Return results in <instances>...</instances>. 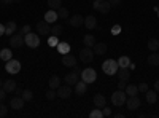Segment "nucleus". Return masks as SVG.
<instances>
[{
    "mask_svg": "<svg viewBox=\"0 0 159 118\" xmlns=\"http://www.w3.org/2000/svg\"><path fill=\"white\" fill-rule=\"evenodd\" d=\"M48 83H49V88H51V89H57V88L61 86V78H59L57 75H52V77L49 78Z\"/></svg>",
    "mask_w": 159,
    "mask_h": 118,
    "instance_id": "26",
    "label": "nucleus"
},
{
    "mask_svg": "<svg viewBox=\"0 0 159 118\" xmlns=\"http://www.w3.org/2000/svg\"><path fill=\"white\" fill-rule=\"evenodd\" d=\"M118 69H119V65H118V61H115V59H105L102 64V70L107 75H115L118 72Z\"/></svg>",
    "mask_w": 159,
    "mask_h": 118,
    "instance_id": "2",
    "label": "nucleus"
},
{
    "mask_svg": "<svg viewBox=\"0 0 159 118\" xmlns=\"http://www.w3.org/2000/svg\"><path fill=\"white\" fill-rule=\"evenodd\" d=\"M154 11H156V16H157V18H159V8H157V7H156V8H154Z\"/></svg>",
    "mask_w": 159,
    "mask_h": 118,
    "instance_id": "53",
    "label": "nucleus"
},
{
    "mask_svg": "<svg viewBox=\"0 0 159 118\" xmlns=\"http://www.w3.org/2000/svg\"><path fill=\"white\" fill-rule=\"evenodd\" d=\"M111 34H113V35H118V34H121V26H119V24L113 26V27H111Z\"/></svg>",
    "mask_w": 159,
    "mask_h": 118,
    "instance_id": "42",
    "label": "nucleus"
},
{
    "mask_svg": "<svg viewBox=\"0 0 159 118\" xmlns=\"http://www.w3.org/2000/svg\"><path fill=\"white\" fill-rule=\"evenodd\" d=\"M94 106L99 107V109H103L105 106H107V99H105L103 94H96L94 96Z\"/></svg>",
    "mask_w": 159,
    "mask_h": 118,
    "instance_id": "24",
    "label": "nucleus"
},
{
    "mask_svg": "<svg viewBox=\"0 0 159 118\" xmlns=\"http://www.w3.org/2000/svg\"><path fill=\"white\" fill-rule=\"evenodd\" d=\"M108 3L111 5V8H118L121 7V0H108Z\"/></svg>",
    "mask_w": 159,
    "mask_h": 118,
    "instance_id": "43",
    "label": "nucleus"
},
{
    "mask_svg": "<svg viewBox=\"0 0 159 118\" xmlns=\"http://www.w3.org/2000/svg\"><path fill=\"white\" fill-rule=\"evenodd\" d=\"M148 48L151 51H157L159 50V40H157V38H150V40H148Z\"/></svg>",
    "mask_w": 159,
    "mask_h": 118,
    "instance_id": "34",
    "label": "nucleus"
},
{
    "mask_svg": "<svg viewBox=\"0 0 159 118\" xmlns=\"http://www.w3.org/2000/svg\"><path fill=\"white\" fill-rule=\"evenodd\" d=\"M24 99L21 97V96H15L11 101H10V107L13 109V110H21L22 107H24Z\"/></svg>",
    "mask_w": 159,
    "mask_h": 118,
    "instance_id": "14",
    "label": "nucleus"
},
{
    "mask_svg": "<svg viewBox=\"0 0 159 118\" xmlns=\"http://www.w3.org/2000/svg\"><path fill=\"white\" fill-rule=\"evenodd\" d=\"M126 85H127V82L119 80V82H118V89H126Z\"/></svg>",
    "mask_w": 159,
    "mask_h": 118,
    "instance_id": "46",
    "label": "nucleus"
},
{
    "mask_svg": "<svg viewBox=\"0 0 159 118\" xmlns=\"http://www.w3.org/2000/svg\"><path fill=\"white\" fill-rule=\"evenodd\" d=\"M83 43L86 45V46H89V48H92L96 45V37L94 35H91V34H88V35H84V38H83Z\"/></svg>",
    "mask_w": 159,
    "mask_h": 118,
    "instance_id": "28",
    "label": "nucleus"
},
{
    "mask_svg": "<svg viewBox=\"0 0 159 118\" xmlns=\"http://www.w3.org/2000/svg\"><path fill=\"white\" fill-rule=\"evenodd\" d=\"M62 64L65 65V67H75V65H76V58L72 56L70 53L69 54H64L62 56Z\"/></svg>",
    "mask_w": 159,
    "mask_h": 118,
    "instance_id": "19",
    "label": "nucleus"
},
{
    "mask_svg": "<svg viewBox=\"0 0 159 118\" xmlns=\"http://www.w3.org/2000/svg\"><path fill=\"white\" fill-rule=\"evenodd\" d=\"M15 2H22V0H15Z\"/></svg>",
    "mask_w": 159,
    "mask_h": 118,
    "instance_id": "55",
    "label": "nucleus"
},
{
    "mask_svg": "<svg viewBox=\"0 0 159 118\" xmlns=\"http://www.w3.org/2000/svg\"><path fill=\"white\" fill-rule=\"evenodd\" d=\"M46 5L49 7V10H57L62 7V0H48Z\"/></svg>",
    "mask_w": 159,
    "mask_h": 118,
    "instance_id": "33",
    "label": "nucleus"
},
{
    "mask_svg": "<svg viewBox=\"0 0 159 118\" xmlns=\"http://www.w3.org/2000/svg\"><path fill=\"white\" fill-rule=\"evenodd\" d=\"M2 88L7 91V93H15V89L18 88V85H16V82H15V80H5Z\"/></svg>",
    "mask_w": 159,
    "mask_h": 118,
    "instance_id": "23",
    "label": "nucleus"
},
{
    "mask_svg": "<svg viewBox=\"0 0 159 118\" xmlns=\"http://www.w3.org/2000/svg\"><path fill=\"white\" fill-rule=\"evenodd\" d=\"M69 24L72 26V27H81V26L84 24V18H83L81 15L70 16V18H69Z\"/></svg>",
    "mask_w": 159,
    "mask_h": 118,
    "instance_id": "15",
    "label": "nucleus"
},
{
    "mask_svg": "<svg viewBox=\"0 0 159 118\" xmlns=\"http://www.w3.org/2000/svg\"><path fill=\"white\" fill-rule=\"evenodd\" d=\"M145 99H147L148 104H154L157 101V93L154 89H148L147 93H145Z\"/></svg>",
    "mask_w": 159,
    "mask_h": 118,
    "instance_id": "25",
    "label": "nucleus"
},
{
    "mask_svg": "<svg viewBox=\"0 0 159 118\" xmlns=\"http://www.w3.org/2000/svg\"><path fill=\"white\" fill-rule=\"evenodd\" d=\"M118 65L119 67H129L130 65V58L129 56H119L118 58Z\"/></svg>",
    "mask_w": 159,
    "mask_h": 118,
    "instance_id": "30",
    "label": "nucleus"
},
{
    "mask_svg": "<svg viewBox=\"0 0 159 118\" xmlns=\"http://www.w3.org/2000/svg\"><path fill=\"white\" fill-rule=\"evenodd\" d=\"M19 32H21V34H24V35H25V34H29V32H30V26H29V24H25V26H22V27H21V31H19Z\"/></svg>",
    "mask_w": 159,
    "mask_h": 118,
    "instance_id": "45",
    "label": "nucleus"
},
{
    "mask_svg": "<svg viewBox=\"0 0 159 118\" xmlns=\"http://www.w3.org/2000/svg\"><path fill=\"white\" fill-rule=\"evenodd\" d=\"M15 93H16V96H21V94H22V89H21V88H16Z\"/></svg>",
    "mask_w": 159,
    "mask_h": 118,
    "instance_id": "51",
    "label": "nucleus"
},
{
    "mask_svg": "<svg viewBox=\"0 0 159 118\" xmlns=\"http://www.w3.org/2000/svg\"><path fill=\"white\" fill-rule=\"evenodd\" d=\"M5 96H7V91H5L3 88H0V102L5 99Z\"/></svg>",
    "mask_w": 159,
    "mask_h": 118,
    "instance_id": "47",
    "label": "nucleus"
},
{
    "mask_svg": "<svg viewBox=\"0 0 159 118\" xmlns=\"http://www.w3.org/2000/svg\"><path fill=\"white\" fill-rule=\"evenodd\" d=\"M56 11H57V16H59V19H67V18H69V10H67V8L61 7V8H57Z\"/></svg>",
    "mask_w": 159,
    "mask_h": 118,
    "instance_id": "35",
    "label": "nucleus"
},
{
    "mask_svg": "<svg viewBox=\"0 0 159 118\" xmlns=\"http://www.w3.org/2000/svg\"><path fill=\"white\" fill-rule=\"evenodd\" d=\"M22 45H25V43H24V34L15 32V34L10 37V46H11V48H21Z\"/></svg>",
    "mask_w": 159,
    "mask_h": 118,
    "instance_id": "9",
    "label": "nucleus"
},
{
    "mask_svg": "<svg viewBox=\"0 0 159 118\" xmlns=\"http://www.w3.org/2000/svg\"><path fill=\"white\" fill-rule=\"evenodd\" d=\"M11 56H13V53H11V50H10V48H3L2 51H0V59H3L5 62L10 61Z\"/></svg>",
    "mask_w": 159,
    "mask_h": 118,
    "instance_id": "31",
    "label": "nucleus"
},
{
    "mask_svg": "<svg viewBox=\"0 0 159 118\" xmlns=\"http://www.w3.org/2000/svg\"><path fill=\"white\" fill-rule=\"evenodd\" d=\"M86 91H88V83H84L83 80H81V82L78 80V82L75 83V93H76L78 96H84Z\"/></svg>",
    "mask_w": 159,
    "mask_h": 118,
    "instance_id": "18",
    "label": "nucleus"
},
{
    "mask_svg": "<svg viewBox=\"0 0 159 118\" xmlns=\"http://www.w3.org/2000/svg\"><path fill=\"white\" fill-rule=\"evenodd\" d=\"M89 116L91 118H103V113H102V109H94V110H92L91 113H89Z\"/></svg>",
    "mask_w": 159,
    "mask_h": 118,
    "instance_id": "38",
    "label": "nucleus"
},
{
    "mask_svg": "<svg viewBox=\"0 0 159 118\" xmlns=\"http://www.w3.org/2000/svg\"><path fill=\"white\" fill-rule=\"evenodd\" d=\"M16 31H18V27H16V22H15V21H8V22L5 24V35L11 37Z\"/></svg>",
    "mask_w": 159,
    "mask_h": 118,
    "instance_id": "22",
    "label": "nucleus"
},
{
    "mask_svg": "<svg viewBox=\"0 0 159 118\" xmlns=\"http://www.w3.org/2000/svg\"><path fill=\"white\" fill-rule=\"evenodd\" d=\"M24 43L27 45L29 48H38V45H40V35L34 34V32L25 34L24 35Z\"/></svg>",
    "mask_w": 159,
    "mask_h": 118,
    "instance_id": "4",
    "label": "nucleus"
},
{
    "mask_svg": "<svg viewBox=\"0 0 159 118\" xmlns=\"http://www.w3.org/2000/svg\"><path fill=\"white\" fill-rule=\"evenodd\" d=\"M62 32H64V27H62L61 24H52V27H51V35L59 37V35H62Z\"/></svg>",
    "mask_w": 159,
    "mask_h": 118,
    "instance_id": "32",
    "label": "nucleus"
},
{
    "mask_svg": "<svg viewBox=\"0 0 159 118\" xmlns=\"http://www.w3.org/2000/svg\"><path fill=\"white\" fill-rule=\"evenodd\" d=\"M45 97L48 99V101H52V99H54V97H57V93H56V89H48L46 91V93H45Z\"/></svg>",
    "mask_w": 159,
    "mask_h": 118,
    "instance_id": "37",
    "label": "nucleus"
},
{
    "mask_svg": "<svg viewBox=\"0 0 159 118\" xmlns=\"http://www.w3.org/2000/svg\"><path fill=\"white\" fill-rule=\"evenodd\" d=\"M142 106V101H140V97L135 94V96H129L127 99H126V107L129 109V110H137L139 107Z\"/></svg>",
    "mask_w": 159,
    "mask_h": 118,
    "instance_id": "11",
    "label": "nucleus"
},
{
    "mask_svg": "<svg viewBox=\"0 0 159 118\" xmlns=\"http://www.w3.org/2000/svg\"><path fill=\"white\" fill-rule=\"evenodd\" d=\"M56 50H57V53L59 54H69L70 53V45L67 43V42H59L57 43V46H56Z\"/></svg>",
    "mask_w": 159,
    "mask_h": 118,
    "instance_id": "21",
    "label": "nucleus"
},
{
    "mask_svg": "<svg viewBox=\"0 0 159 118\" xmlns=\"http://www.w3.org/2000/svg\"><path fill=\"white\" fill-rule=\"evenodd\" d=\"M92 51H94V54L96 56H103L105 53H107V43H97L96 42V45L92 46Z\"/></svg>",
    "mask_w": 159,
    "mask_h": 118,
    "instance_id": "17",
    "label": "nucleus"
},
{
    "mask_svg": "<svg viewBox=\"0 0 159 118\" xmlns=\"http://www.w3.org/2000/svg\"><path fill=\"white\" fill-rule=\"evenodd\" d=\"M0 3H3V5H11V3H15V0H0Z\"/></svg>",
    "mask_w": 159,
    "mask_h": 118,
    "instance_id": "48",
    "label": "nucleus"
},
{
    "mask_svg": "<svg viewBox=\"0 0 159 118\" xmlns=\"http://www.w3.org/2000/svg\"><path fill=\"white\" fill-rule=\"evenodd\" d=\"M56 93H57V97H61V99H69L70 96H72V86L70 85H61L57 89H56Z\"/></svg>",
    "mask_w": 159,
    "mask_h": 118,
    "instance_id": "10",
    "label": "nucleus"
},
{
    "mask_svg": "<svg viewBox=\"0 0 159 118\" xmlns=\"http://www.w3.org/2000/svg\"><path fill=\"white\" fill-rule=\"evenodd\" d=\"M154 91H156V93H159V80L154 82Z\"/></svg>",
    "mask_w": 159,
    "mask_h": 118,
    "instance_id": "49",
    "label": "nucleus"
},
{
    "mask_svg": "<svg viewBox=\"0 0 159 118\" xmlns=\"http://www.w3.org/2000/svg\"><path fill=\"white\" fill-rule=\"evenodd\" d=\"M137 88H139V93H143V94H145V93H147V91L150 89V86H148L147 83H145V82L139 83V85H137Z\"/></svg>",
    "mask_w": 159,
    "mask_h": 118,
    "instance_id": "39",
    "label": "nucleus"
},
{
    "mask_svg": "<svg viewBox=\"0 0 159 118\" xmlns=\"http://www.w3.org/2000/svg\"><path fill=\"white\" fill-rule=\"evenodd\" d=\"M126 94L127 96H135V94H139V88H137V85H126Z\"/></svg>",
    "mask_w": 159,
    "mask_h": 118,
    "instance_id": "29",
    "label": "nucleus"
},
{
    "mask_svg": "<svg viewBox=\"0 0 159 118\" xmlns=\"http://www.w3.org/2000/svg\"><path fill=\"white\" fill-rule=\"evenodd\" d=\"M2 86H3V82H2V80H0V88H2Z\"/></svg>",
    "mask_w": 159,
    "mask_h": 118,
    "instance_id": "54",
    "label": "nucleus"
},
{
    "mask_svg": "<svg viewBox=\"0 0 159 118\" xmlns=\"http://www.w3.org/2000/svg\"><path fill=\"white\" fill-rule=\"evenodd\" d=\"M21 97L25 101V102H29V101H32L34 99V93L30 89H22V94H21Z\"/></svg>",
    "mask_w": 159,
    "mask_h": 118,
    "instance_id": "36",
    "label": "nucleus"
},
{
    "mask_svg": "<svg viewBox=\"0 0 159 118\" xmlns=\"http://www.w3.org/2000/svg\"><path fill=\"white\" fill-rule=\"evenodd\" d=\"M8 115V107H5L2 102H0V118H5Z\"/></svg>",
    "mask_w": 159,
    "mask_h": 118,
    "instance_id": "41",
    "label": "nucleus"
},
{
    "mask_svg": "<svg viewBox=\"0 0 159 118\" xmlns=\"http://www.w3.org/2000/svg\"><path fill=\"white\" fill-rule=\"evenodd\" d=\"M116 73H118V78H119V80L127 82L129 78H130V70H129V67H119Z\"/></svg>",
    "mask_w": 159,
    "mask_h": 118,
    "instance_id": "20",
    "label": "nucleus"
},
{
    "mask_svg": "<svg viewBox=\"0 0 159 118\" xmlns=\"http://www.w3.org/2000/svg\"><path fill=\"white\" fill-rule=\"evenodd\" d=\"M57 43H59V40H57L56 35H51V37L48 38V45H49V46L54 48V46H57Z\"/></svg>",
    "mask_w": 159,
    "mask_h": 118,
    "instance_id": "40",
    "label": "nucleus"
},
{
    "mask_svg": "<svg viewBox=\"0 0 159 118\" xmlns=\"http://www.w3.org/2000/svg\"><path fill=\"white\" fill-rule=\"evenodd\" d=\"M80 75H81V72H80V69L76 67H73V70L72 72H69L67 75H65V78H64V82L67 83V85H70V86H75V83L80 80Z\"/></svg>",
    "mask_w": 159,
    "mask_h": 118,
    "instance_id": "6",
    "label": "nucleus"
},
{
    "mask_svg": "<svg viewBox=\"0 0 159 118\" xmlns=\"http://www.w3.org/2000/svg\"><path fill=\"white\" fill-rule=\"evenodd\" d=\"M113 116H115V118H124L123 113H113Z\"/></svg>",
    "mask_w": 159,
    "mask_h": 118,
    "instance_id": "52",
    "label": "nucleus"
},
{
    "mask_svg": "<svg viewBox=\"0 0 159 118\" xmlns=\"http://www.w3.org/2000/svg\"><path fill=\"white\" fill-rule=\"evenodd\" d=\"M148 64L150 65H159V53H157V51H153V53L148 56Z\"/></svg>",
    "mask_w": 159,
    "mask_h": 118,
    "instance_id": "27",
    "label": "nucleus"
},
{
    "mask_svg": "<svg viewBox=\"0 0 159 118\" xmlns=\"http://www.w3.org/2000/svg\"><path fill=\"white\" fill-rule=\"evenodd\" d=\"M81 80L84 82V83H94L96 80H97V72L94 70V69H91V67H88V69H84V70H81Z\"/></svg>",
    "mask_w": 159,
    "mask_h": 118,
    "instance_id": "3",
    "label": "nucleus"
},
{
    "mask_svg": "<svg viewBox=\"0 0 159 118\" xmlns=\"http://www.w3.org/2000/svg\"><path fill=\"white\" fill-rule=\"evenodd\" d=\"M94 56H96V54H94V51H92V48H89V46H86V48H83L81 51H80V61L84 62V64L92 62Z\"/></svg>",
    "mask_w": 159,
    "mask_h": 118,
    "instance_id": "7",
    "label": "nucleus"
},
{
    "mask_svg": "<svg viewBox=\"0 0 159 118\" xmlns=\"http://www.w3.org/2000/svg\"><path fill=\"white\" fill-rule=\"evenodd\" d=\"M92 8L99 13H103V15H107V13L111 10V5L108 3V0H94V3H92Z\"/></svg>",
    "mask_w": 159,
    "mask_h": 118,
    "instance_id": "5",
    "label": "nucleus"
},
{
    "mask_svg": "<svg viewBox=\"0 0 159 118\" xmlns=\"http://www.w3.org/2000/svg\"><path fill=\"white\" fill-rule=\"evenodd\" d=\"M37 34H38V35H42V37L51 34V27H49V24H48L45 19L37 22Z\"/></svg>",
    "mask_w": 159,
    "mask_h": 118,
    "instance_id": "12",
    "label": "nucleus"
},
{
    "mask_svg": "<svg viewBox=\"0 0 159 118\" xmlns=\"http://www.w3.org/2000/svg\"><path fill=\"white\" fill-rule=\"evenodd\" d=\"M84 27L88 29V31H94L96 27H97V18L96 16H92V15H89V16H86L84 18Z\"/></svg>",
    "mask_w": 159,
    "mask_h": 118,
    "instance_id": "13",
    "label": "nucleus"
},
{
    "mask_svg": "<svg viewBox=\"0 0 159 118\" xmlns=\"http://www.w3.org/2000/svg\"><path fill=\"white\" fill-rule=\"evenodd\" d=\"M57 19H59V16H57V11H56V10H48V11L45 13V21H46L48 24H56Z\"/></svg>",
    "mask_w": 159,
    "mask_h": 118,
    "instance_id": "16",
    "label": "nucleus"
},
{
    "mask_svg": "<svg viewBox=\"0 0 159 118\" xmlns=\"http://www.w3.org/2000/svg\"><path fill=\"white\" fill-rule=\"evenodd\" d=\"M5 70H7L8 73H19V72H21V62L11 58L10 61L5 62Z\"/></svg>",
    "mask_w": 159,
    "mask_h": 118,
    "instance_id": "8",
    "label": "nucleus"
},
{
    "mask_svg": "<svg viewBox=\"0 0 159 118\" xmlns=\"http://www.w3.org/2000/svg\"><path fill=\"white\" fill-rule=\"evenodd\" d=\"M102 113H103V116H111V115H113V113H111V109L107 107V106L102 109Z\"/></svg>",
    "mask_w": 159,
    "mask_h": 118,
    "instance_id": "44",
    "label": "nucleus"
},
{
    "mask_svg": "<svg viewBox=\"0 0 159 118\" xmlns=\"http://www.w3.org/2000/svg\"><path fill=\"white\" fill-rule=\"evenodd\" d=\"M3 34H5V26H3V24H0V37H2Z\"/></svg>",
    "mask_w": 159,
    "mask_h": 118,
    "instance_id": "50",
    "label": "nucleus"
},
{
    "mask_svg": "<svg viewBox=\"0 0 159 118\" xmlns=\"http://www.w3.org/2000/svg\"><path fill=\"white\" fill-rule=\"evenodd\" d=\"M126 99H127V94L124 89H116L115 93L111 94V104L115 107H121L126 104Z\"/></svg>",
    "mask_w": 159,
    "mask_h": 118,
    "instance_id": "1",
    "label": "nucleus"
}]
</instances>
